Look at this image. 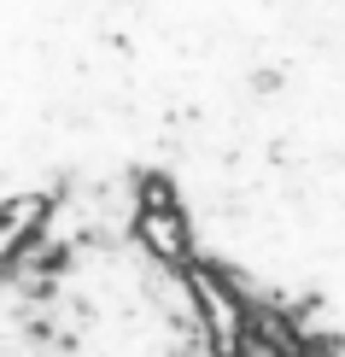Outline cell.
<instances>
[{"instance_id":"obj_1","label":"cell","mask_w":345,"mask_h":357,"mask_svg":"<svg viewBox=\"0 0 345 357\" xmlns=\"http://www.w3.org/2000/svg\"><path fill=\"white\" fill-rule=\"evenodd\" d=\"M129 234H135V246L153 258V270H187L193 264V229H187L182 205H176V193L164 182H141Z\"/></svg>"}]
</instances>
